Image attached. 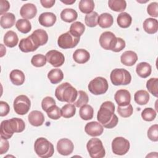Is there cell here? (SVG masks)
<instances>
[{
  "mask_svg": "<svg viewBox=\"0 0 158 158\" xmlns=\"http://www.w3.org/2000/svg\"><path fill=\"white\" fill-rule=\"evenodd\" d=\"M56 98L61 102L70 104L73 103L78 96V91L68 82H65L58 86L55 90Z\"/></svg>",
  "mask_w": 158,
  "mask_h": 158,
  "instance_id": "3957f363",
  "label": "cell"
},
{
  "mask_svg": "<svg viewBox=\"0 0 158 158\" xmlns=\"http://www.w3.org/2000/svg\"><path fill=\"white\" fill-rule=\"evenodd\" d=\"M136 72L138 76L146 78L149 77L152 72V68L149 64L146 62L139 63L136 67Z\"/></svg>",
  "mask_w": 158,
  "mask_h": 158,
  "instance_id": "cb8c5ba5",
  "label": "cell"
},
{
  "mask_svg": "<svg viewBox=\"0 0 158 158\" xmlns=\"http://www.w3.org/2000/svg\"><path fill=\"white\" fill-rule=\"evenodd\" d=\"M89 52L84 49H78L73 54V60L78 64H85L89 60Z\"/></svg>",
  "mask_w": 158,
  "mask_h": 158,
  "instance_id": "7402d4cb",
  "label": "cell"
},
{
  "mask_svg": "<svg viewBox=\"0 0 158 158\" xmlns=\"http://www.w3.org/2000/svg\"><path fill=\"white\" fill-rule=\"evenodd\" d=\"M19 47L20 51L23 52H33L39 48L35 44L30 35L25 38H22L20 41Z\"/></svg>",
  "mask_w": 158,
  "mask_h": 158,
  "instance_id": "ac0fdd59",
  "label": "cell"
},
{
  "mask_svg": "<svg viewBox=\"0 0 158 158\" xmlns=\"http://www.w3.org/2000/svg\"><path fill=\"white\" fill-rule=\"evenodd\" d=\"M14 109L16 114L19 115H25L29 111L31 106L30 99L25 95H19L14 101Z\"/></svg>",
  "mask_w": 158,
  "mask_h": 158,
  "instance_id": "ba28073f",
  "label": "cell"
},
{
  "mask_svg": "<svg viewBox=\"0 0 158 158\" xmlns=\"http://www.w3.org/2000/svg\"><path fill=\"white\" fill-rule=\"evenodd\" d=\"M35 44L38 46H43L48 42V35L47 32L43 29H37L30 35Z\"/></svg>",
  "mask_w": 158,
  "mask_h": 158,
  "instance_id": "2e32d148",
  "label": "cell"
},
{
  "mask_svg": "<svg viewBox=\"0 0 158 158\" xmlns=\"http://www.w3.org/2000/svg\"><path fill=\"white\" fill-rule=\"evenodd\" d=\"M147 12L148 14L153 17H158V3L153 2L150 3L147 7Z\"/></svg>",
  "mask_w": 158,
  "mask_h": 158,
  "instance_id": "c3c4849f",
  "label": "cell"
},
{
  "mask_svg": "<svg viewBox=\"0 0 158 158\" xmlns=\"http://www.w3.org/2000/svg\"><path fill=\"white\" fill-rule=\"evenodd\" d=\"M146 88L149 93L154 96L157 98L158 96V78H151L146 82Z\"/></svg>",
  "mask_w": 158,
  "mask_h": 158,
  "instance_id": "74e56055",
  "label": "cell"
},
{
  "mask_svg": "<svg viewBox=\"0 0 158 158\" xmlns=\"http://www.w3.org/2000/svg\"><path fill=\"white\" fill-rule=\"evenodd\" d=\"M113 23V17L109 13H102L98 17V24L102 28H107L111 27Z\"/></svg>",
  "mask_w": 158,
  "mask_h": 158,
  "instance_id": "83f0119b",
  "label": "cell"
},
{
  "mask_svg": "<svg viewBox=\"0 0 158 158\" xmlns=\"http://www.w3.org/2000/svg\"><path fill=\"white\" fill-rule=\"evenodd\" d=\"M130 146L129 141L121 136L115 138L112 142V150L116 155L122 156L125 154L129 151Z\"/></svg>",
  "mask_w": 158,
  "mask_h": 158,
  "instance_id": "30bf717a",
  "label": "cell"
},
{
  "mask_svg": "<svg viewBox=\"0 0 158 158\" xmlns=\"http://www.w3.org/2000/svg\"><path fill=\"white\" fill-rule=\"evenodd\" d=\"M93 108L88 104H85L82 106L79 110L80 117L84 120H88L93 118Z\"/></svg>",
  "mask_w": 158,
  "mask_h": 158,
  "instance_id": "d6a6232c",
  "label": "cell"
},
{
  "mask_svg": "<svg viewBox=\"0 0 158 158\" xmlns=\"http://www.w3.org/2000/svg\"><path fill=\"white\" fill-rule=\"evenodd\" d=\"M15 27L20 32L24 34L28 33L31 29V23L28 20L25 19H19L16 22Z\"/></svg>",
  "mask_w": 158,
  "mask_h": 158,
  "instance_id": "d590c367",
  "label": "cell"
},
{
  "mask_svg": "<svg viewBox=\"0 0 158 158\" xmlns=\"http://www.w3.org/2000/svg\"><path fill=\"white\" fill-rule=\"evenodd\" d=\"M85 131L89 136L95 137L102 135L104 131V128L99 122L93 121L86 124Z\"/></svg>",
  "mask_w": 158,
  "mask_h": 158,
  "instance_id": "5bb4252c",
  "label": "cell"
},
{
  "mask_svg": "<svg viewBox=\"0 0 158 158\" xmlns=\"http://www.w3.org/2000/svg\"><path fill=\"white\" fill-rule=\"evenodd\" d=\"M78 17V14L77 11L73 9H65L62 10L60 13L61 19L68 23L72 22L75 21Z\"/></svg>",
  "mask_w": 158,
  "mask_h": 158,
  "instance_id": "f1b7e54d",
  "label": "cell"
},
{
  "mask_svg": "<svg viewBox=\"0 0 158 158\" xmlns=\"http://www.w3.org/2000/svg\"><path fill=\"white\" fill-rule=\"evenodd\" d=\"M108 5L111 10L115 12H122L127 7V2L125 0H109Z\"/></svg>",
  "mask_w": 158,
  "mask_h": 158,
  "instance_id": "836d02e7",
  "label": "cell"
},
{
  "mask_svg": "<svg viewBox=\"0 0 158 158\" xmlns=\"http://www.w3.org/2000/svg\"><path fill=\"white\" fill-rule=\"evenodd\" d=\"M114 99L118 106H126L130 104L131 94L130 93L127 89H118L114 95Z\"/></svg>",
  "mask_w": 158,
  "mask_h": 158,
  "instance_id": "9a60e30c",
  "label": "cell"
},
{
  "mask_svg": "<svg viewBox=\"0 0 158 158\" xmlns=\"http://www.w3.org/2000/svg\"><path fill=\"white\" fill-rule=\"evenodd\" d=\"M3 41L6 46L9 48H14L18 44L19 38L16 33L14 31L9 30L5 33Z\"/></svg>",
  "mask_w": 158,
  "mask_h": 158,
  "instance_id": "484cf974",
  "label": "cell"
},
{
  "mask_svg": "<svg viewBox=\"0 0 158 158\" xmlns=\"http://www.w3.org/2000/svg\"><path fill=\"white\" fill-rule=\"evenodd\" d=\"M138 60V56L136 52L132 51H125L120 56L121 62L126 66L133 65Z\"/></svg>",
  "mask_w": 158,
  "mask_h": 158,
  "instance_id": "44dd1931",
  "label": "cell"
},
{
  "mask_svg": "<svg viewBox=\"0 0 158 158\" xmlns=\"http://www.w3.org/2000/svg\"><path fill=\"white\" fill-rule=\"evenodd\" d=\"M110 78L114 85H127L130 83L131 76L126 69H115L111 72Z\"/></svg>",
  "mask_w": 158,
  "mask_h": 158,
  "instance_id": "5b68a950",
  "label": "cell"
},
{
  "mask_svg": "<svg viewBox=\"0 0 158 158\" xmlns=\"http://www.w3.org/2000/svg\"><path fill=\"white\" fill-rule=\"evenodd\" d=\"M55 0H41L40 2L44 8H51L55 4Z\"/></svg>",
  "mask_w": 158,
  "mask_h": 158,
  "instance_id": "db71d44e",
  "label": "cell"
},
{
  "mask_svg": "<svg viewBox=\"0 0 158 158\" xmlns=\"http://www.w3.org/2000/svg\"><path fill=\"white\" fill-rule=\"evenodd\" d=\"M0 110H1L0 115L1 117L7 115L9 114V110H10V107H9V104L5 101H0Z\"/></svg>",
  "mask_w": 158,
  "mask_h": 158,
  "instance_id": "f907efd6",
  "label": "cell"
},
{
  "mask_svg": "<svg viewBox=\"0 0 158 158\" xmlns=\"http://www.w3.org/2000/svg\"><path fill=\"white\" fill-rule=\"evenodd\" d=\"M117 41V38L111 31H104L99 37V44L106 50L113 51Z\"/></svg>",
  "mask_w": 158,
  "mask_h": 158,
  "instance_id": "8fae6325",
  "label": "cell"
},
{
  "mask_svg": "<svg viewBox=\"0 0 158 158\" xmlns=\"http://www.w3.org/2000/svg\"><path fill=\"white\" fill-rule=\"evenodd\" d=\"M62 2L66 4H72L73 3H74L75 2V0H73V1H61Z\"/></svg>",
  "mask_w": 158,
  "mask_h": 158,
  "instance_id": "11a10c76",
  "label": "cell"
},
{
  "mask_svg": "<svg viewBox=\"0 0 158 158\" xmlns=\"http://www.w3.org/2000/svg\"><path fill=\"white\" fill-rule=\"evenodd\" d=\"M36 7L31 3H27L23 5L20 10V15L25 19H31L36 16Z\"/></svg>",
  "mask_w": 158,
  "mask_h": 158,
  "instance_id": "e0dca14e",
  "label": "cell"
},
{
  "mask_svg": "<svg viewBox=\"0 0 158 158\" xmlns=\"http://www.w3.org/2000/svg\"><path fill=\"white\" fill-rule=\"evenodd\" d=\"M46 62V56L40 54L34 55L31 59V64L36 67H41L45 65Z\"/></svg>",
  "mask_w": 158,
  "mask_h": 158,
  "instance_id": "b9f144b4",
  "label": "cell"
},
{
  "mask_svg": "<svg viewBox=\"0 0 158 158\" xmlns=\"http://www.w3.org/2000/svg\"><path fill=\"white\" fill-rule=\"evenodd\" d=\"M89 101L88 96L87 93L82 90L78 91V96L76 101L73 102L74 105L77 107H81L82 106L86 104Z\"/></svg>",
  "mask_w": 158,
  "mask_h": 158,
  "instance_id": "60d3db41",
  "label": "cell"
},
{
  "mask_svg": "<svg viewBox=\"0 0 158 158\" xmlns=\"http://www.w3.org/2000/svg\"><path fill=\"white\" fill-rule=\"evenodd\" d=\"M132 18L131 15L127 12H122L117 16V22L118 26L123 28L129 27L131 23Z\"/></svg>",
  "mask_w": 158,
  "mask_h": 158,
  "instance_id": "4dcf8cb0",
  "label": "cell"
},
{
  "mask_svg": "<svg viewBox=\"0 0 158 158\" xmlns=\"http://www.w3.org/2000/svg\"><path fill=\"white\" fill-rule=\"evenodd\" d=\"M76 112V107L74 104L68 103L61 108V114L64 118H68L74 116Z\"/></svg>",
  "mask_w": 158,
  "mask_h": 158,
  "instance_id": "f35d334b",
  "label": "cell"
},
{
  "mask_svg": "<svg viewBox=\"0 0 158 158\" xmlns=\"http://www.w3.org/2000/svg\"><path fill=\"white\" fill-rule=\"evenodd\" d=\"M143 29L148 34H154L158 30V21L156 19L148 18L143 22Z\"/></svg>",
  "mask_w": 158,
  "mask_h": 158,
  "instance_id": "603a6c76",
  "label": "cell"
},
{
  "mask_svg": "<svg viewBox=\"0 0 158 158\" xmlns=\"http://www.w3.org/2000/svg\"><path fill=\"white\" fill-rule=\"evenodd\" d=\"M54 105H56V101L51 96H46L42 100L41 107L43 110L45 112H46L48 109Z\"/></svg>",
  "mask_w": 158,
  "mask_h": 158,
  "instance_id": "7dc6e473",
  "label": "cell"
},
{
  "mask_svg": "<svg viewBox=\"0 0 158 158\" xmlns=\"http://www.w3.org/2000/svg\"><path fill=\"white\" fill-rule=\"evenodd\" d=\"M48 78L52 84H57L63 80L64 73L60 69H54L48 72Z\"/></svg>",
  "mask_w": 158,
  "mask_h": 158,
  "instance_id": "f546056e",
  "label": "cell"
},
{
  "mask_svg": "<svg viewBox=\"0 0 158 158\" xmlns=\"http://www.w3.org/2000/svg\"><path fill=\"white\" fill-rule=\"evenodd\" d=\"M80 10L84 14H89L94 8V3L92 0H81L78 4Z\"/></svg>",
  "mask_w": 158,
  "mask_h": 158,
  "instance_id": "e575fe53",
  "label": "cell"
},
{
  "mask_svg": "<svg viewBox=\"0 0 158 158\" xmlns=\"http://www.w3.org/2000/svg\"><path fill=\"white\" fill-rule=\"evenodd\" d=\"M85 27L80 22H74L70 27L69 31L75 36L80 37L84 33Z\"/></svg>",
  "mask_w": 158,
  "mask_h": 158,
  "instance_id": "8d00e7d4",
  "label": "cell"
},
{
  "mask_svg": "<svg viewBox=\"0 0 158 158\" xmlns=\"http://www.w3.org/2000/svg\"><path fill=\"white\" fill-rule=\"evenodd\" d=\"M46 112L47 113L48 116L52 120H58L62 116L61 109L56 105L51 106Z\"/></svg>",
  "mask_w": 158,
  "mask_h": 158,
  "instance_id": "ee69618b",
  "label": "cell"
},
{
  "mask_svg": "<svg viewBox=\"0 0 158 158\" xmlns=\"http://www.w3.org/2000/svg\"><path fill=\"white\" fill-rule=\"evenodd\" d=\"M148 138L154 142L158 141V125L154 124L149 127L148 130Z\"/></svg>",
  "mask_w": 158,
  "mask_h": 158,
  "instance_id": "bcb514c9",
  "label": "cell"
},
{
  "mask_svg": "<svg viewBox=\"0 0 158 158\" xmlns=\"http://www.w3.org/2000/svg\"><path fill=\"white\" fill-rule=\"evenodd\" d=\"M0 14L2 15L6 14L10 8V4L8 1L6 0H1L0 1Z\"/></svg>",
  "mask_w": 158,
  "mask_h": 158,
  "instance_id": "f5cc1de1",
  "label": "cell"
},
{
  "mask_svg": "<svg viewBox=\"0 0 158 158\" xmlns=\"http://www.w3.org/2000/svg\"><path fill=\"white\" fill-rule=\"evenodd\" d=\"M25 128L24 121L19 118H12L3 120L1 123V137L10 138L14 133L22 132Z\"/></svg>",
  "mask_w": 158,
  "mask_h": 158,
  "instance_id": "7a4b0ae2",
  "label": "cell"
},
{
  "mask_svg": "<svg viewBox=\"0 0 158 158\" xmlns=\"http://www.w3.org/2000/svg\"><path fill=\"white\" fill-rule=\"evenodd\" d=\"M134 100L139 105H145L149 100V94L146 90H138L135 93Z\"/></svg>",
  "mask_w": 158,
  "mask_h": 158,
  "instance_id": "1f68e13d",
  "label": "cell"
},
{
  "mask_svg": "<svg viewBox=\"0 0 158 158\" xmlns=\"http://www.w3.org/2000/svg\"><path fill=\"white\" fill-rule=\"evenodd\" d=\"M87 151L91 158H102L106 155V151L102 143L99 138H93L86 144Z\"/></svg>",
  "mask_w": 158,
  "mask_h": 158,
  "instance_id": "8992f818",
  "label": "cell"
},
{
  "mask_svg": "<svg viewBox=\"0 0 158 158\" xmlns=\"http://www.w3.org/2000/svg\"><path fill=\"white\" fill-rule=\"evenodd\" d=\"M46 57L47 61L54 67L62 66L65 61L64 54L57 50L49 51L46 54Z\"/></svg>",
  "mask_w": 158,
  "mask_h": 158,
  "instance_id": "7c38bea8",
  "label": "cell"
},
{
  "mask_svg": "<svg viewBox=\"0 0 158 158\" xmlns=\"http://www.w3.org/2000/svg\"><path fill=\"white\" fill-rule=\"evenodd\" d=\"M80 37L73 36L69 31L60 35L57 40L58 46L62 49H71L75 47L80 41Z\"/></svg>",
  "mask_w": 158,
  "mask_h": 158,
  "instance_id": "9c48e42d",
  "label": "cell"
},
{
  "mask_svg": "<svg viewBox=\"0 0 158 158\" xmlns=\"http://www.w3.org/2000/svg\"><path fill=\"white\" fill-rule=\"evenodd\" d=\"M15 22V15L12 13H6L1 15L0 19L1 26L4 28H9L14 26Z\"/></svg>",
  "mask_w": 158,
  "mask_h": 158,
  "instance_id": "4316f807",
  "label": "cell"
},
{
  "mask_svg": "<svg viewBox=\"0 0 158 158\" xmlns=\"http://www.w3.org/2000/svg\"><path fill=\"white\" fill-rule=\"evenodd\" d=\"M57 20L56 15L52 12H43L38 17V21L42 26L46 27H52L54 25Z\"/></svg>",
  "mask_w": 158,
  "mask_h": 158,
  "instance_id": "d6986e66",
  "label": "cell"
},
{
  "mask_svg": "<svg viewBox=\"0 0 158 158\" xmlns=\"http://www.w3.org/2000/svg\"><path fill=\"white\" fill-rule=\"evenodd\" d=\"M34 150L36 154L41 158L50 157L54 152L53 144L47 139L43 137L39 138L35 141Z\"/></svg>",
  "mask_w": 158,
  "mask_h": 158,
  "instance_id": "277c9868",
  "label": "cell"
},
{
  "mask_svg": "<svg viewBox=\"0 0 158 158\" xmlns=\"http://www.w3.org/2000/svg\"><path fill=\"white\" fill-rule=\"evenodd\" d=\"M74 145L71 140L67 138H62L57 141V150L62 156H68L72 153Z\"/></svg>",
  "mask_w": 158,
  "mask_h": 158,
  "instance_id": "4fadbf2b",
  "label": "cell"
},
{
  "mask_svg": "<svg viewBox=\"0 0 158 158\" xmlns=\"http://www.w3.org/2000/svg\"><path fill=\"white\" fill-rule=\"evenodd\" d=\"M125 48V41L121 38L117 37V41L116 45L112 51L117 52L121 51Z\"/></svg>",
  "mask_w": 158,
  "mask_h": 158,
  "instance_id": "816d5d0a",
  "label": "cell"
},
{
  "mask_svg": "<svg viewBox=\"0 0 158 158\" xmlns=\"http://www.w3.org/2000/svg\"><path fill=\"white\" fill-rule=\"evenodd\" d=\"M156 112L151 107H146L141 112V117L147 122H151L154 120L156 117Z\"/></svg>",
  "mask_w": 158,
  "mask_h": 158,
  "instance_id": "7bdbcfd3",
  "label": "cell"
},
{
  "mask_svg": "<svg viewBox=\"0 0 158 158\" xmlns=\"http://www.w3.org/2000/svg\"><path fill=\"white\" fill-rule=\"evenodd\" d=\"M29 123L35 127H40L44 122V116L43 114L38 110L31 111L28 116Z\"/></svg>",
  "mask_w": 158,
  "mask_h": 158,
  "instance_id": "ffe728a7",
  "label": "cell"
},
{
  "mask_svg": "<svg viewBox=\"0 0 158 158\" xmlns=\"http://www.w3.org/2000/svg\"><path fill=\"white\" fill-rule=\"evenodd\" d=\"M9 148V143L7 139L1 137L0 141V154H3L7 152Z\"/></svg>",
  "mask_w": 158,
  "mask_h": 158,
  "instance_id": "681fc988",
  "label": "cell"
},
{
  "mask_svg": "<svg viewBox=\"0 0 158 158\" xmlns=\"http://www.w3.org/2000/svg\"><path fill=\"white\" fill-rule=\"evenodd\" d=\"M9 78L11 82L17 86L22 85L24 83L25 79L23 72L19 69L12 70L9 74Z\"/></svg>",
  "mask_w": 158,
  "mask_h": 158,
  "instance_id": "d4e9b609",
  "label": "cell"
},
{
  "mask_svg": "<svg viewBox=\"0 0 158 158\" xmlns=\"http://www.w3.org/2000/svg\"><path fill=\"white\" fill-rule=\"evenodd\" d=\"M133 112V109L131 104H129L126 106H119L117 107L118 114L122 117L127 118L130 117Z\"/></svg>",
  "mask_w": 158,
  "mask_h": 158,
  "instance_id": "f6af8a7d",
  "label": "cell"
},
{
  "mask_svg": "<svg viewBox=\"0 0 158 158\" xmlns=\"http://www.w3.org/2000/svg\"><path fill=\"white\" fill-rule=\"evenodd\" d=\"M115 105L109 101L104 102L98 112L97 119L98 122L106 128L115 127L118 122L117 116L114 114Z\"/></svg>",
  "mask_w": 158,
  "mask_h": 158,
  "instance_id": "6da1fadb",
  "label": "cell"
},
{
  "mask_svg": "<svg viewBox=\"0 0 158 158\" xmlns=\"http://www.w3.org/2000/svg\"><path fill=\"white\" fill-rule=\"evenodd\" d=\"M88 88L92 94L94 95H100L106 93L109 88V85L105 78L98 77L90 81Z\"/></svg>",
  "mask_w": 158,
  "mask_h": 158,
  "instance_id": "52a82bcc",
  "label": "cell"
},
{
  "mask_svg": "<svg viewBox=\"0 0 158 158\" xmlns=\"http://www.w3.org/2000/svg\"><path fill=\"white\" fill-rule=\"evenodd\" d=\"M98 14L96 12H92L86 15L85 17V24L89 27H94L98 25Z\"/></svg>",
  "mask_w": 158,
  "mask_h": 158,
  "instance_id": "ab89813d",
  "label": "cell"
}]
</instances>
